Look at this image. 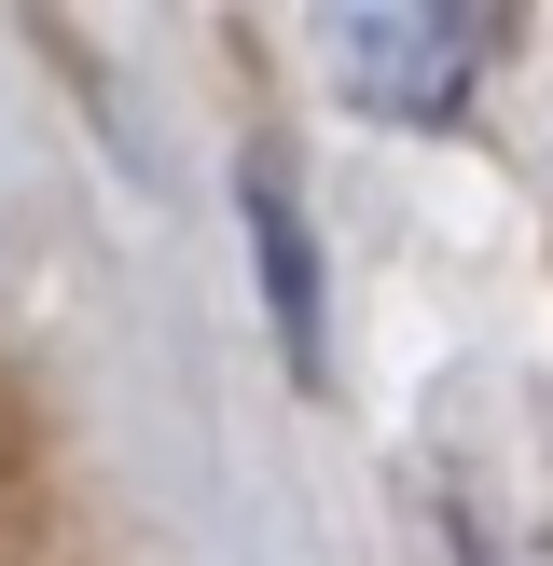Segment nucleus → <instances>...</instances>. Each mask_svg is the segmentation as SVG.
Returning a JSON list of instances; mask_svg holds the SVG:
<instances>
[{
	"label": "nucleus",
	"instance_id": "f257e3e1",
	"mask_svg": "<svg viewBox=\"0 0 553 566\" xmlns=\"http://www.w3.org/2000/svg\"><path fill=\"white\" fill-rule=\"evenodd\" d=\"M319 55L346 70V97L374 125H457L470 70H484V14H442V0H401V14H332Z\"/></svg>",
	"mask_w": 553,
	"mask_h": 566
},
{
	"label": "nucleus",
	"instance_id": "f03ea898",
	"mask_svg": "<svg viewBox=\"0 0 553 566\" xmlns=\"http://www.w3.org/2000/svg\"><path fill=\"white\" fill-rule=\"evenodd\" d=\"M249 249H263V304H276V346H291V374H319V249H304V193L276 153H249Z\"/></svg>",
	"mask_w": 553,
	"mask_h": 566
}]
</instances>
